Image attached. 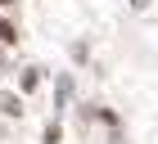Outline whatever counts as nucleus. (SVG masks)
Wrapping results in <instances>:
<instances>
[{
  "mask_svg": "<svg viewBox=\"0 0 158 144\" xmlns=\"http://www.w3.org/2000/svg\"><path fill=\"white\" fill-rule=\"evenodd\" d=\"M0 113H5V117H18L23 108H18V99H14V95H0Z\"/></svg>",
  "mask_w": 158,
  "mask_h": 144,
  "instance_id": "1",
  "label": "nucleus"
},
{
  "mask_svg": "<svg viewBox=\"0 0 158 144\" xmlns=\"http://www.w3.org/2000/svg\"><path fill=\"white\" fill-rule=\"evenodd\" d=\"M36 86H41V68H27L23 72V90H36Z\"/></svg>",
  "mask_w": 158,
  "mask_h": 144,
  "instance_id": "2",
  "label": "nucleus"
},
{
  "mask_svg": "<svg viewBox=\"0 0 158 144\" xmlns=\"http://www.w3.org/2000/svg\"><path fill=\"white\" fill-rule=\"evenodd\" d=\"M0 41H5V45H14V41H18V32H14V23H5V18H0Z\"/></svg>",
  "mask_w": 158,
  "mask_h": 144,
  "instance_id": "3",
  "label": "nucleus"
},
{
  "mask_svg": "<svg viewBox=\"0 0 158 144\" xmlns=\"http://www.w3.org/2000/svg\"><path fill=\"white\" fill-rule=\"evenodd\" d=\"M45 144H59V122H50V126H45Z\"/></svg>",
  "mask_w": 158,
  "mask_h": 144,
  "instance_id": "4",
  "label": "nucleus"
},
{
  "mask_svg": "<svg viewBox=\"0 0 158 144\" xmlns=\"http://www.w3.org/2000/svg\"><path fill=\"white\" fill-rule=\"evenodd\" d=\"M0 68H5V50H0Z\"/></svg>",
  "mask_w": 158,
  "mask_h": 144,
  "instance_id": "5",
  "label": "nucleus"
}]
</instances>
